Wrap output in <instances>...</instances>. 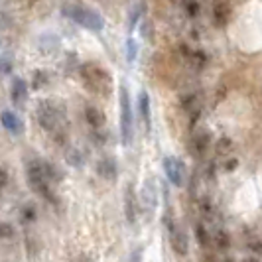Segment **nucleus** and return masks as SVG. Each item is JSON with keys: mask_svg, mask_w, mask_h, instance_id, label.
<instances>
[{"mask_svg": "<svg viewBox=\"0 0 262 262\" xmlns=\"http://www.w3.org/2000/svg\"><path fill=\"white\" fill-rule=\"evenodd\" d=\"M67 162H69L73 168H79V166H83V154H81L79 150H71V152L67 154Z\"/></svg>", "mask_w": 262, "mask_h": 262, "instance_id": "b1692460", "label": "nucleus"}, {"mask_svg": "<svg viewBox=\"0 0 262 262\" xmlns=\"http://www.w3.org/2000/svg\"><path fill=\"white\" fill-rule=\"evenodd\" d=\"M28 97V85L22 77H16L12 81V101L14 103H24Z\"/></svg>", "mask_w": 262, "mask_h": 262, "instance_id": "dca6fc26", "label": "nucleus"}, {"mask_svg": "<svg viewBox=\"0 0 262 262\" xmlns=\"http://www.w3.org/2000/svg\"><path fill=\"white\" fill-rule=\"evenodd\" d=\"M134 57H136V41H134V39H128V41H126V59L132 63Z\"/></svg>", "mask_w": 262, "mask_h": 262, "instance_id": "cd10ccee", "label": "nucleus"}, {"mask_svg": "<svg viewBox=\"0 0 262 262\" xmlns=\"http://www.w3.org/2000/svg\"><path fill=\"white\" fill-rule=\"evenodd\" d=\"M231 150H233V140H231V138H221V140L217 142V154H219V156L229 154Z\"/></svg>", "mask_w": 262, "mask_h": 262, "instance_id": "5701e85b", "label": "nucleus"}, {"mask_svg": "<svg viewBox=\"0 0 262 262\" xmlns=\"http://www.w3.org/2000/svg\"><path fill=\"white\" fill-rule=\"evenodd\" d=\"M168 231H170V243H171V249L176 250L180 256H184L187 249H189V241H187V233L184 229L180 227L178 223L173 221H168Z\"/></svg>", "mask_w": 262, "mask_h": 262, "instance_id": "0eeeda50", "label": "nucleus"}, {"mask_svg": "<svg viewBox=\"0 0 262 262\" xmlns=\"http://www.w3.org/2000/svg\"><path fill=\"white\" fill-rule=\"evenodd\" d=\"M34 219H36V209L28 203V205L22 207V221H24V223H30V221H34Z\"/></svg>", "mask_w": 262, "mask_h": 262, "instance_id": "393cba45", "label": "nucleus"}, {"mask_svg": "<svg viewBox=\"0 0 262 262\" xmlns=\"http://www.w3.org/2000/svg\"><path fill=\"white\" fill-rule=\"evenodd\" d=\"M34 77H38V81L34 83L36 87H41V85H46V83H48V79H46L48 75H46L43 71H36V73H34Z\"/></svg>", "mask_w": 262, "mask_h": 262, "instance_id": "c756f323", "label": "nucleus"}, {"mask_svg": "<svg viewBox=\"0 0 262 262\" xmlns=\"http://www.w3.org/2000/svg\"><path fill=\"white\" fill-rule=\"evenodd\" d=\"M184 10H185V14H187L189 18H195V16H199V10H201V6H199L197 2H185Z\"/></svg>", "mask_w": 262, "mask_h": 262, "instance_id": "a878e982", "label": "nucleus"}, {"mask_svg": "<svg viewBox=\"0 0 262 262\" xmlns=\"http://www.w3.org/2000/svg\"><path fill=\"white\" fill-rule=\"evenodd\" d=\"M0 236H2L4 241L12 238V236H14V229L8 223H2V225H0Z\"/></svg>", "mask_w": 262, "mask_h": 262, "instance_id": "c85d7f7f", "label": "nucleus"}, {"mask_svg": "<svg viewBox=\"0 0 262 262\" xmlns=\"http://www.w3.org/2000/svg\"><path fill=\"white\" fill-rule=\"evenodd\" d=\"M120 136L122 144L132 142V108H130V97L124 87H120Z\"/></svg>", "mask_w": 262, "mask_h": 262, "instance_id": "39448f33", "label": "nucleus"}, {"mask_svg": "<svg viewBox=\"0 0 262 262\" xmlns=\"http://www.w3.org/2000/svg\"><path fill=\"white\" fill-rule=\"evenodd\" d=\"M199 211H201V215H203L205 221H211V223H213V221L217 219V209H215V205L211 203V199H201Z\"/></svg>", "mask_w": 262, "mask_h": 262, "instance_id": "f3484780", "label": "nucleus"}, {"mask_svg": "<svg viewBox=\"0 0 262 262\" xmlns=\"http://www.w3.org/2000/svg\"><path fill=\"white\" fill-rule=\"evenodd\" d=\"M61 14H66L69 20H73L79 26L87 28V30H103L105 28V20L99 12H95L93 8L85 6V4H63L61 6Z\"/></svg>", "mask_w": 262, "mask_h": 262, "instance_id": "20e7f679", "label": "nucleus"}, {"mask_svg": "<svg viewBox=\"0 0 262 262\" xmlns=\"http://www.w3.org/2000/svg\"><path fill=\"white\" fill-rule=\"evenodd\" d=\"M26 176L30 187L39 197H43L46 201L55 203V197H53V191H52V182H50L48 171H46V162H41L38 158H30L26 162Z\"/></svg>", "mask_w": 262, "mask_h": 262, "instance_id": "f257e3e1", "label": "nucleus"}, {"mask_svg": "<svg viewBox=\"0 0 262 262\" xmlns=\"http://www.w3.org/2000/svg\"><path fill=\"white\" fill-rule=\"evenodd\" d=\"M213 241H215V245H217L219 250H227L231 247V238H229V235L225 231H217L215 236H213Z\"/></svg>", "mask_w": 262, "mask_h": 262, "instance_id": "412c9836", "label": "nucleus"}, {"mask_svg": "<svg viewBox=\"0 0 262 262\" xmlns=\"http://www.w3.org/2000/svg\"><path fill=\"white\" fill-rule=\"evenodd\" d=\"M243 262H258V260H254V258H245Z\"/></svg>", "mask_w": 262, "mask_h": 262, "instance_id": "473e14b6", "label": "nucleus"}, {"mask_svg": "<svg viewBox=\"0 0 262 262\" xmlns=\"http://www.w3.org/2000/svg\"><path fill=\"white\" fill-rule=\"evenodd\" d=\"M10 69H12V55L8 52H4L0 55V71H2L4 75H8Z\"/></svg>", "mask_w": 262, "mask_h": 262, "instance_id": "4be33fe9", "label": "nucleus"}, {"mask_svg": "<svg viewBox=\"0 0 262 262\" xmlns=\"http://www.w3.org/2000/svg\"><path fill=\"white\" fill-rule=\"evenodd\" d=\"M6 185H8V171H6V168H2L0 170V187L6 189Z\"/></svg>", "mask_w": 262, "mask_h": 262, "instance_id": "7c9ffc66", "label": "nucleus"}, {"mask_svg": "<svg viewBox=\"0 0 262 262\" xmlns=\"http://www.w3.org/2000/svg\"><path fill=\"white\" fill-rule=\"evenodd\" d=\"M195 235L201 247H209L211 243H213V236H211V233L205 229V225H201V223L195 225Z\"/></svg>", "mask_w": 262, "mask_h": 262, "instance_id": "aec40b11", "label": "nucleus"}, {"mask_svg": "<svg viewBox=\"0 0 262 262\" xmlns=\"http://www.w3.org/2000/svg\"><path fill=\"white\" fill-rule=\"evenodd\" d=\"M209 132L201 130V132H195L193 134V138H191V142H189V148H191V152H193V156L201 158L205 156V152L209 150Z\"/></svg>", "mask_w": 262, "mask_h": 262, "instance_id": "f8f14e48", "label": "nucleus"}, {"mask_svg": "<svg viewBox=\"0 0 262 262\" xmlns=\"http://www.w3.org/2000/svg\"><path fill=\"white\" fill-rule=\"evenodd\" d=\"M79 73H81V79L85 83V87L91 93H97L101 97H106L111 89H113V79L106 73L105 69L93 61H87L79 67Z\"/></svg>", "mask_w": 262, "mask_h": 262, "instance_id": "f03ea898", "label": "nucleus"}, {"mask_svg": "<svg viewBox=\"0 0 262 262\" xmlns=\"http://www.w3.org/2000/svg\"><path fill=\"white\" fill-rule=\"evenodd\" d=\"M140 254H142V250L140 249L134 250V252H132V256H130V262H140Z\"/></svg>", "mask_w": 262, "mask_h": 262, "instance_id": "2f4dec72", "label": "nucleus"}, {"mask_svg": "<svg viewBox=\"0 0 262 262\" xmlns=\"http://www.w3.org/2000/svg\"><path fill=\"white\" fill-rule=\"evenodd\" d=\"M182 106H184V111L187 113H199V97H197L195 93H189V95H185L184 99H182Z\"/></svg>", "mask_w": 262, "mask_h": 262, "instance_id": "6ab92c4d", "label": "nucleus"}, {"mask_svg": "<svg viewBox=\"0 0 262 262\" xmlns=\"http://www.w3.org/2000/svg\"><path fill=\"white\" fill-rule=\"evenodd\" d=\"M138 111H140V118L144 120L146 130H150V124H152V115H150V95L146 91L140 93L138 97Z\"/></svg>", "mask_w": 262, "mask_h": 262, "instance_id": "2eb2a0df", "label": "nucleus"}, {"mask_svg": "<svg viewBox=\"0 0 262 262\" xmlns=\"http://www.w3.org/2000/svg\"><path fill=\"white\" fill-rule=\"evenodd\" d=\"M164 171H166L168 180H170L176 187H182V185H184L185 166L182 164V160H178V158H173V156H168L164 160Z\"/></svg>", "mask_w": 262, "mask_h": 262, "instance_id": "423d86ee", "label": "nucleus"}, {"mask_svg": "<svg viewBox=\"0 0 262 262\" xmlns=\"http://www.w3.org/2000/svg\"><path fill=\"white\" fill-rule=\"evenodd\" d=\"M97 170H99V173H101V178L115 182V180H117V173H118L117 160H115L113 156H103L101 160H99V164H97Z\"/></svg>", "mask_w": 262, "mask_h": 262, "instance_id": "ddd939ff", "label": "nucleus"}, {"mask_svg": "<svg viewBox=\"0 0 262 262\" xmlns=\"http://www.w3.org/2000/svg\"><path fill=\"white\" fill-rule=\"evenodd\" d=\"M144 10H146V4H142V2L134 4V6L130 8V14H128V30H130V32L136 28V24H138V20L142 18Z\"/></svg>", "mask_w": 262, "mask_h": 262, "instance_id": "a211bd4d", "label": "nucleus"}, {"mask_svg": "<svg viewBox=\"0 0 262 262\" xmlns=\"http://www.w3.org/2000/svg\"><path fill=\"white\" fill-rule=\"evenodd\" d=\"M247 247H249V250H252V252L262 254V238H258V236H252V238H249Z\"/></svg>", "mask_w": 262, "mask_h": 262, "instance_id": "bb28decb", "label": "nucleus"}, {"mask_svg": "<svg viewBox=\"0 0 262 262\" xmlns=\"http://www.w3.org/2000/svg\"><path fill=\"white\" fill-rule=\"evenodd\" d=\"M0 120H2V126L10 132V134H22V132H24V122H22V118L18 117L16 113H12L10 108H4V111H2Z\"/></svg>", "mask_w": 262, "mask_h": 262, "instance_id": "9d476101", "label": "nucleus"}, {"mask_svg": "<svg viewBox=\"0 0 262 262\" xmlns=\"http://www.w3.org/2000/svg\"><path fill=\"white\" fill-rule=\"evenodd\" d=\"M140 203H142V207H144L148 213H152L154 207H156L158 203V189H156V182L150 178V180H146L144 185H142V199H140Z\"/></svg>", "mask_w": 262, "mask_h": 262, "instance_id": "1a4fd4ad", "label": "nucleus"}, {"mask_svg": "<svg viewBox=\"0 0 262 262\" xmlns=\"http://www.w3.org/2000/svg\"><path fill=\"white\" fill-rule=\"evenodd\" d=\"M85 120H87V124H89L91 128H95V130H101V128L106 124L105 113H103L99 106H95V105L85 106Z\"/></svg>", "mask_w": 262, "mask_h": 262, "instance_id": "9b49d317", "label": "nucleus"}, {"mask_svg": "<svg viewBox=\"0 0 262 262\" xmlns=\"http://www.w3.org/2000/svg\"><path fill=\"white\" fill-rule=\"evenodd\" d=\"M138 213H140V205H138V199H136V193H134V187L128 185L126 187V193H124V217L128 225H136V219H138Z\"/></svg>", "mask_w": 262, "mask_h": 262, "instance_id": "6e6552de", "label": "nucleus"}, {"mask_svg": "<svg viewBox=\"0 0 262 262\" xmlns=\"http://www.w3.org/2000/svg\"><path fill=\"white\" fill-rule=\"evenodd\" d=\"M223 262H233V260H231V258H225V260Z\"/></svg>", "mask_w": 262, "mask_h": 262, "instance_id": "72a5a7b5", "label": "nucleus"}, {"mask_svg": "<svg viewBox=\"0 0 262 262\" xmlns=\"http://www.w3.org/2000/svg\"><path fill=\"white\" fill-rule=\"evenodd\" d=\"M63 118H66L63 108L55 105L53 101H41L38 105V120L41 128L53 134L57 140H61V136H63Z\"/></svg>", "mask_w": 262, "mask_h": 262, "instance_id": "7ed1b4c3", "label": "nucleus"}, {"mask_svg": "<svg viewBox=\"0 0 262 262\" xmlns=\"http://www.w3.org/2000/svg\"><path fill=\"white\" fill-rule=\"evenodd\" d=\"M231 18V4L229 2H215L213 4V22L217 26H225Z\"/></svg>", "mask_w": 262, "mask_h": 262, "instance_id": "4468645a", "label": "nucleus"}]
</instances>
